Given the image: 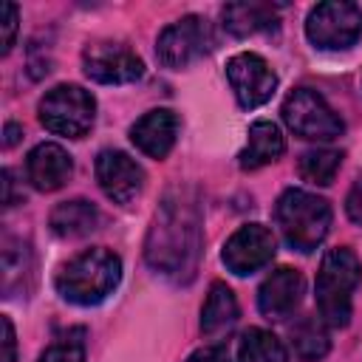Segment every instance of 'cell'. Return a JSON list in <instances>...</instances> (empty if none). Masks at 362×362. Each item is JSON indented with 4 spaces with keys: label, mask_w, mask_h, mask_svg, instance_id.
<instances>
[{
    "label": "cell",
    "mask_w": 362,
    "mask_h": 362,
    "mask_svg": "<svg viewBox=\"0 0 362 362\" xmlns=\"http://www.w3.org/2000/svg\"><path fill=\"white\" fill-rule=\"evenodd\" d=\"M283 122L291 133L308 141H331L342 136L345 122L314 88H294L283 102Z\"/></svg>",
    "instance_id": "obj_6"
},
{
    "label": "cell",
    "mask_w": 362,
    "mask_h": 362,
    "mask_svg": "<svg viewBox=\"0 0 362 362\" xmlns=\"http://www.w3.org/2000/svg\"><path fill=\"white\" fill-rule=\"evenodd\" d=\"M359 280H362V263L354 249L334 246L325 252L314 280V297H317V314L328 328H345L351 322V305Z\"/></svg>",
    "instance_id": "obj_3"
},
{
    "label": "cell",
    "mask_w": 362,
    "mask_h": 362,
    "mask_svg": "<svg viewBox=\"0 0 362 362\" xmlns=\"http://www.w3.org/2000/svg\"><path fill=\"white\" fill-rule=\"evenodd\" d=\"M40 122L45 130L68 139H82L96 122V99L82 85L62 82L40 99Z\"/></svg>",
    "instance_id": "obj_5"
},
{
    "label": "cell",
    "mask_w": 362,
    "mask_h": 362,
    "mask_svg": "<svg viewBox=\"0 0 362 362\" xmlns=\"http://www.w3.org/2000/svg\"><path fill=\"white\" fill-rule=\"evenodd\" d=\"M328 325L320 317H303L300 322L291 325V348L297 359L303 362H317L328 354L331 339H328Z\"/></svg>",
    "instance_id": "obj_20"
},
{
    "label": "cell",
    "mask_w": 362,
    "mask_h": 362,
    "mask_svg": "<svg viewBox=\"0 0 362 362\" xmlns=\"http://www.w3.org/2000/svg\"><path fill=\"white\" fill-rule=\"evenodd\" d=\"M277 226L286 243L303 255L314 252L331 229V204L308 189H286L274 206Z\"/></svg>",
    "instance_id": "obj_4"
},
{
    "label": "cell",
    "mask_w": 362,
    "mask_h": 362,
    "mask_svg": "<svg viewBox=\"0 0 362 362\" xmlns=\"http://www.w3.org/2000/svg\"><path fill=\"white\" fill-rule=\"evenodd\" d=\"M215 45V34L206 17L198 14H187L175 23H170L158 40H156V59L170 68V71H181L192 62H198L201 57H206Z\"/></svg>",
    "instance_id": "obj_8"
},
{
    "label": "cell",
    "mask_w": 362,
    "mask_h": 362,
    "mask_svg": "<svg viewBox=\"0 0 362 362\" xmlns=\"http://www.w3.org/2000/svg\"><path fill=\"white\" fill-rule=\"evenodd\" d=\"M305 37L322 51H345L362 37V8L351 0L317 3L305 17Z\"/></svg>",
    "instance_id": "obj_7"
},
{
    "label": "cell",
    "mask_w": 362,
    "mask_h": 362,
    "mask_svg": "<svg viewBox=\"0 0 362 362\" xmlns=\"http://www.w3.org/2000/svg\"><path fill=\"white\" fill-rule=\"evenodd\" d=\"M305 291V280L297 269L280 266L274 269L257 288V308L269 320H286L294 314Z\"/></svg>",
    "instance_id": "obj_13"
},
{
    "label": "cell",
    "mask_w": 362,
    "mask_h": 362,
    "mask_svg": "<svg viewBox=\"0 0 362 362\" xmlns=\"http://www.w3.org/2000/svg\"><path fill=\"white\" fill-rule=\"evenodd\" d=\"M187 362H232V359H229V348L223 342H215V345H204V348L192 351L187 356Z\"/></svg>",
    "instance_id": "obj_25"
},
{
    "label": "cell",
    "mask_w": 362,
    "mask_h": 362,
    "mask_svg": "<svg viewBox=\"0 0 362 362\" xmlns=\"http://www.w3.org/2000/svg\"><path fill=\"white\" fill-rule=\"evenodd\" d=\"M0 325H3V345H6V351H3V362H14V359H17L14 325H11V320H8V317H3V320H0Z\"/></svg>",
    "instance_id": "obj_27"
},
{
    "label": "cell",
    "mask_w": 362,
    "mask_h": 362,
    "mask_svg": "<svg viewBox=\"0 0 362 362\" xmlns=\"http://www.w3.org/2000/svg\"><path fill=\"white\" fill-rule=\"evenodd\" d=\"M238 362H288V351L272 331L249 328L238 342Z\"/></svg>",
    "instance_id": "obj_21"
},
{
    "label": "cell",
    "mask_w": 362,
    "mask_h": 362,
    "mask_svg": "<svg viewBox=\"0 0 362 362\" xmlns=\"http://www.w3.org/2000/svg\"><path fill=\"white\" fill-rule=\"evenodd\" d=\"M226 79L235 90L238 105L246 110L266 105L272 99V93L277 90V74L269 68V62L260 54H252V51H240V54L229 57Z\"/></svg>",
    "instance_id": "obj_11"
},
{
    "label": "cell",
    "mask_w": 362,
    "mask_h": 362,
    "mask_svg": "<svg viewBox=\"0 0 362 362\" xmlns=\"http://www.w3.org/2000/svg\"><path fill=\"white\" fill-rule=\"evenodd\" d=\"M71 175H74V158L57 141L37 144L25 158V178L40 192H54V189L65 187V181Z\"/></svg>",
    "instance_id": "obj_14"
},
{
    "label": "cell",
    "mask_w": 362,
    "mask_h": 362,
    "mask_svg": "<svg viewBox=\"0 0 362 362\" xmlns=\"http://www.w3.org/2000/svg\"><path fill=\"white\" fill-rule=\"evenodd\" d=\"M40 362H85V331L71 328L59 334L40 356Z\"/></svg>",
    "instance_id": "obj_23"
},
{
    "label": "cell",
    "mask_w": 362,
    "mask_h": 362,
    "mask_svg": "<svg viewBox=\"0 0 362 362\" xmlns=\"http://www.w3.org/2000/svg\"><path fill=\"white\" fill-rule=\"evenodd\" d=\"M223 25L235 37H252L277 25V6L272 3H229L223 6Z\"/></svg>",
    "instance_id": "obj_19"
},
{
    "label": "cell",
    "mask_w": 362,
    "mask_h": 362,
    "mask_svg": "<svg viewBox=\"0 0 362 362\" xmlns=\"http://www.w3.org/2000/svg\"><path fill=\"white\" fill-rule=\"evenodd\" d=\"M82 68L102 85H127L144 76L141 57L124 42H90L82 51Z\"/></svg>",
    "instance_id": "obj_9"
},
{
    "label": "cell",
    "mask_w": 362,
    "mask_h": 362,
    "mask_svg": "<svg viewBox=\"0 0 362 362\" xmlns=\"http://www.w3.org/2000/svg\"><path fill=\"white\" fill-rule=\"evenodd\" d=\"M286 153V139L280 133V127L269 119H257L249 127V141L238 156V164L243 170H260L272 161H277Z\"/></svg>",
    "instance_id": "obj_16"
},
{
    "label": "cell",
    "mask_w": 362,
    "mask_h": 362,
    "mask_svg": "<svg viewBox=\"0 0 362 362\" xmlns=\"http://www.w3.org/2000/svg\"><path fill=\"white\" fill-rule=\"evenodd\" d=\"M122 280V260L113 249L93 246L71 257L57 272V291L74 305H99Z\"/></svg>",
    "instance_id": "obj_2"
},
{
    "label": "cell",
    "mask_w": 362,
    "mask_h": 362,
    "mask_svg": "<svg viewBox=\"0 0 362 362\" xmlns=\"http://www.w3.org/2000/svg\"><path fill=\"white\" fill-rule=\"evenodd\" d=\"M17 139H20V127H17L14 122H8V124H6V147H11Z\"/></svg>",
    "instance_id": "obj_28"
},
{
    "label": "cell",
    "mask_w": 362,
    "mask_h": 362,
    "mask_svg": "<svg viewBox=\"0 0 362 362\" xmlns=\"http://www.w3.org/2000/svg\"><path fill=\"white\" fill-rule=\"evenodd\" d=\"M96 181L113 204H130L144 187V170L122 150H102L96 156Z\"/></svg>",
    "instance_id": "obj_12"
},
{
    "label": "cell",
    "mask_w": 362,
    "mask_h": 362,
    "mask_svg": "<svg viewBox=\"0 0 362 362\" xmlns=\"http://www.w3.org/2000/svg\"><path fill=\"white\" fill-rule=\"evenodd\" d=\"M178 116L167 107H156L147 110L141 119H136V124L130 127V141L150 158H164L178 139Z\"/></svg>",
    "instance_id": "obj_15"
},
{
    "label": "cell",
    "mask_w": 362,
    "mask_h": 362,
    "mask_svg": "<svg viewBox=\"0 0 362 362\" xmlns=\"http://www.w3.org/2000/svg\"><path fill=\"white\" fill-rule=\"evenodd\" d=\"M48 223H51V232L59 238H85L99 226V209L85 198L62 201L51 209Z\"/></svg>",
    "instance_id": "obj_18"
},
{
    "label": "cell",
    "mask_w": 362,
    "mask_h": 362,
    "mask_svg": "<svg viewBox=\"0 0 362 362\" xmlns=\"http://www.w3.org/2000/svg\"><path fill=\"white\" fill-rule=\"evenodd\" d=\"M17 37V6L0 3V51L8 54Z\"/></svg>",
    "instance_id": "obj_24"
},
{
    "label": "cell",
    "mask_w": 362,
    "mask_h": 362,
    "mask_svg": "<svg viewBox=\"0 0 362 362\" xmlns=\"http://www.w3.org/2000/svg\"><path fill=\"white\" fill-rule=\"evenodd\" d=\"M274 252H277V240H274L269 226H263V223H243L223 243L221 260H223V266L232 274L246 277V274H255L257 269L269 266Z\"/></svg>",
    "instance_id": "obj_10"
},
{
    "label": "cell",
    "mask_w": 362,
    "mask_h": 362,
    "mask_svg": "<svg viewBox=\"0 0 362 362\" xmlns=\"http://www.w3.org/2000/svg\"><path fill=\"white\" fill-rule=\"evenodd\" d=\"M342 167V153L339 150H331V147H317V150H308L300 156V175L311 184H320V187H328L337 173Z\"/></svg>",
    "instance_id": "obj_22"
},
{
    "label": "cell",
    "mask_w": 362,
    "mask_h": 362,
    "mask_svg": "<svg viewBox=\"0 0 362 362\" xmlns=\"http://www.w3.org/2000/svg\"><path fill=\"white\" fill-rule=\"evenodd\" d=\"M198 246H201V218L195 201H187L181 189L170 192L158 206L144 243L147 263L161 274L181 277L184 272L189 274L195 269Z\"/></svg>",
    "instance_id": "obj_1"
},
{
    "label": "cell",
    "mask_w": 362,
    "mask_h": 362,
    "mask_svg": "<svg viewBox=\"0 0 362 362\" xmlns=\"http://www.w3.org/2000/svg\"><path fill=\"white\" fill-rule=\"evenodd\" d=\"M345 212H348V218L354 223L362 226V175L354 181V187H351V192L345 198Z\"/></svg>",
    "instance_id": "obj_26"
},
{
    "label": "cell",
    "mask_w": 362,
    "mask_h": 362,
    "mask_svg": "<svg viewBox=\"0 0 362 362\" xmlns=\"http://www.w3.org/2000/svg\"><path fill=\"white\" fill-rule=\"evenodd\" d=\"M240 317V308H238V300L232 294V288L226 283H212L209 286V294L204 300V308H201V331L204 337L209 339H221L223 334H229L235 328Z\"/></svg>",
    "instance_id": "obj_17"
}]
</instances>
